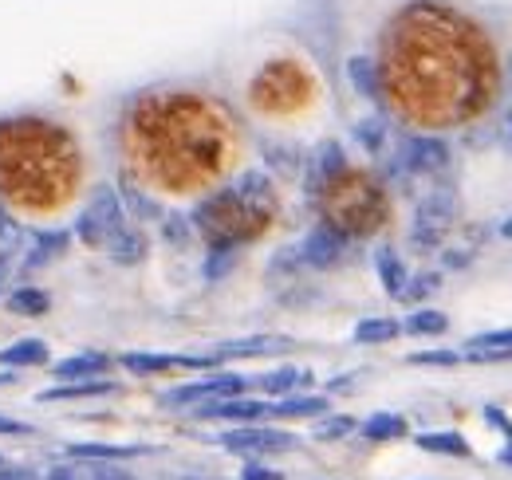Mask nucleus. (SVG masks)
Segmentation results:
<instances>
[{
    "mask_svg": "<svg viewBox=\"0 0 512 480\" xmlns=\"http://www.w3.org/2000/svg\"><path fill=\"white\" fill-rule=\"evenodd\" d=\"M371 91L414 134L485 122L505 95V56L481 16L453 0H406L379 32Z\"/></svg>",
    "mask_w": 512,
    "mask_h": 480,
    "instance_id": "nucleus-1",
    "label": "nucleus"
},
{
    "mask_svg": "<svg viewBox=\"0 0 512 480\" xmlns=\"http://www.w3.org/2000/svg\"><path fill=\"white\" fill-rule=\"evenodd\" d=\"M119 154L150 193L190 201L233 178L245 158V126L225 99L190 83H162L123 107Z\"/></svg>",
    "mask_w": 512,
    "mask_h": 480,
    "instance_id": "nucleus-2",
    "label": "nucleus"
},
{
    "mask_svg": "<svg viewBox=\"0 0 512 480\" xmlns=\"http://www.w3.org/2000/svg\"><path fill=\"white\" fill-rule=\"evenodd\" d=\"M83 189V146L48 115L0 119V205L24 217H56Z\"/></svg>",
    "mask_w": 512,
    "mask_h": 480,
    "instance_id": "nucleus-3",
    "label": "nucleus"
},
{
    "mask_svg": "<svg viewBox=\"0 0 512 480\" xmlns=\"http://www.w3.org/2000/svg\"><path fill=\"white\" fill-rule=\"evenodd\" d=\"M237 103L268 126H312L327 111V87L316 60L292 40L256 44L233 71Z\"/></svg>",
    "mask_w": 512,
    "mask_h": 480,
    "instance_id": "nucleus-4",
    "label": "nucleus"
},
{
    "mask_svg": "<svg viewBox=\"0 0 512 480\" xmlns=\"http://www.w3.org/2000/svg\"><path fill=\"white\" fill-rule=\"evenodd\" d=\"M308 193L320 209V225L343 233L347 240H371L379 237L394 221V201L386 181L343 158L335 142L320 146V154L308 162Z\"/></svg>",
    "mask_w": 512,
    "mask_h": 480,
    "instance_id": "nucleus-5",
    "label": "nucleus"
},
{
    "mask_svg": "<svg viewBox=\"0 0 512 480\" xmlns=\"http://www.w3.org/2000/svg\"><path fill=\"white\" fill-rule=\"evenodd\" d=\"M284 213L280 185L264 170H241L237 178H225L201 193L193 205V233L205 240L213 256H233L245 244L260 240Z\"/></svg>",
    "mask_w": 512,
    "mask_h": 480,
    "instance_id": "nucleus-6",
    "label": "nucleus"
},
{
    "mask_svg": "<svg viewBox=\"0 0 512 480\" xmlns=\"http://www.w3.org/2000/svg\"><path fill=\"white\" fill-rule=\"evenodd\" d=\"M127 225V213H123V201L115 189H99L91 201H83V209L75 213V240L83 248H95L103 252L115 233Z\"/></svg>",
    "mask_w": 512,
    "mask_h": 480,
    "instance_id": "nucleus-7",
    "label": "nucleus"
},
{
    "mask_svg": "<svg viewBox=\"0 0 512 480\" xmlns=\"http://www.w3.org/2000/svg\"><path fill=\"white\" fill-rule=\"evenodd\" d=\"M453 225H457V197L449 189H438L426 201H418V213L410 225V244L418 252H434L453 237Z\"/></svg>",
    "mask_w": 512,
    "mask_h": 480,
    "instance_id": "nucleus-8",
    "label": "nucleus"
},
{
    "mask_svg": "<svg viewBox=\"0 0 512 480\" xmlns=\"http://www.w3.org/2000/svg\"><path fill=\"white\" fill-rule=\"evenodd\" d=\"M217 445L225 453H241V457H268V453H284V449H296L300 437L296 433H284L276 425H233L217 437Z\"/></svg>",
    "mask_w": 512,
    "mask_h": 480,
    "instance_id": "nucleus-9",
    "label": "nucleus"
},
{
    "mask_svg": "<svg viewBox=\"0 0 512 480\" xmlns=\"http://www.w3.org/2000/svg\"><path fill=\"white\" fill-rule=\"evenodd\" d=\"M245 386H249L245 374H209V378H197V382H186V386H174L158 402L174 406V410H182V406L197 410V406H209V402H221V398H241Z\"/></svg>",
    "mask_w": 512,
    "mask_h": 480,
    "instance_id": "nucleus-10",
    "label": "nucleus"
},
{
    "mask_svg": "<svg viewBox=\"0 0 512 480\" xmlns=\"http://www.w3.org/2000/svg\"><path fill=\"white\" fill-rule=\"evenodd\" d=\"M449 166V146L438 138V134H414V138H406V146H402V170H410V174H442Z\"/></svg>",
    "mask_w": 512,
    "mask_h": 480,
    "instance_id": "nucleus-11",
    "label": "nucleus"
},
{
    "mask_svg": "<svg viewBox=\"0 0 512 480\" xmlns=\"http://www.w3.org/2000/svg\"><path fill=\"white\" fill-rule=\"evenodd\" d=\"M351 248H355V240H347L343 233H335V229H312L308 237L300 240V256H304V264H312V268H335V264H343L347 256H351Z\"/></svg>",
    "mask_w": 512,
    "mask_h": 480,
    "instance_id": "nucleus-12",
    "label": "nucleus"
},
{
    "mask_svg": "<svg viewBox=\"0 0 512 480\" xmlns=\"http://www.w3.org/2000/svg\"><path fill=\"white\" fill-rule=\"evenodd\" d=\"M296 343L284 339V335H241V339H229V343H217L209 355L217 362L225 359H264V355H280V351H292Z\"/></svg>",
    "mask_w": 512,
    "mask_h": 480,
    "instance_id": "nucleus-13",
    "label": "nucleus"
},
{
    "mask_svg": "<svg viewBox=\"0 0 512 480\" xmlns=\"http://www.w3.org/2000/svg\"><path fill=\"white\" fill-rule=\"evenodd\" d=\"M197 418H217V421L249 425V421H268V406H264V402H253V398H221V402L197 406Z\"/></svg>",
    "mask_w": 512,
    "mask_h": 480,
    "instance_id": "nucleus-14",
    "label": "nucleus"
},
{
    "mask_svg": "<svg viewBox=\"0 0 512 480\" xmlns=\"http://www.w3.org/2000/svg\"><path fill=\"white\" fill-rule=\"evenodd\" d=\"M312 382H316V378H312V370H304V366H276V370L260 374V382H256V386H260L264 394L288 398V394H304Z\"/></svg>",
    "mask_w": 512,
    "mask_h": 480,
    "instance_id": "nucleus-15",
    "label": "nucleus"
},
{
    "mask_svg": "<svg viewBox=\"0 0 512 480\" xmlns=\"http://www.w3.org/2000/svg\"><path fill=\"white\" fill-rule=\"evenodd\" d=\"M119 382L111 378H83V382H60L52 390H40L36 402H75V398H99V394H115Z\"/></svg>",
    "mask_w": 512,
    "mask_h": 480,
    "instance_id": "nucleus-16",
    "label": "nucleus"
},
{
    "mask_svg": "<svg viewBox=\"0 0 512 480\" xmlns=\"http://www.w3.org/2000/svg\"><path fill=\"white\" fill-rule=\"evenodd\" d=\"M331 410V402H327V394H288L284 402H272L268 406V418H323Z\"/></svg>",
    "mask_w": 512,
    "mask_h": 480,
    "instance_id": "nucleus-17",
    "label": "nucleus"
},
{
    "mask_svg": "<svg viewBox=\"0 0 512 480\" xmlns=\"http://www.w3.org/2000/svg\"><path fill=\"white\" fill-rule=\"evenodd\" d=\"M67 248H71V237L64 229H48V233H40L32 240V248L24 252V268H52Z\"/></svg>",
    "mask_w": 512,
    "mask_h": 480,
    "instance_id": "nucleus-18",
    "label": "nucleus"
},
{
    "mask_svg": "<svg viewBox=\"0 0 512 480\" xmlns=\"http://www.w3.org/2000/svg\"><path fill=\"white\" fill-rule=\"evenodd\" d=\"M461 362H509V331L473 335L461 351Z\"/></svg>",
    "mask_w": 512,
    "mask_h": 480,
    "instance_id": "nucleus-19",
    "label": "nucleus"
},
{
    "mask_svg": "<svg viewBox=\"0 0 512 480\" xmlns=\"http://www.w3.org/2000/svg\"><path fill=\"white\" fill-rule=\"evenodd\" d=\"M103 252H107L115 264H138V260H146V252H150V237H146V229H130V225H123Z\"/></svg>",
    "mask_w": 512,
    "mask_h": 480,
    "instance_id": "nucleus-20",
    "label": "nucleus"
},
{
    "mask_svg": "<svg viewBox=\"0 0 512 480\" xmlns=\"http://www.w3.org/2000/svg\"><path fill=\"white\" fill-rule=\"evenodd\" d=\"M111 362L107 355H99V351H87V355H71V359L56 362V378L60 382H83V378H103L107 370H111Z\"/></svg>",
    "mask_w": 512,
    "mask_h": 480,
    "instance_id": "nucleus-21",
    "label": "nucleus"
},
{
    "mask_svg": "<svg viewBox=\"0 0 512 480\" xmlns=\"http://www.w3.org/2000/svg\"><path fill=\"white\" fill-rule=\"evenodd\" d=\"M48 359H52V351H48V343H44V339H16V343L0 347V366H8V370L44 366Z\"/></svg>",
    "mask_w": 512,
    "mask_h": 480,
    "instance_id": "nucleus-22",
    "label": "nucleus"
},
{
    "mask_svg": "<svg viewBox=\"0 0 512 480\" xmlns=\"http://www.w3.org/2000/svg\"><path fill=\"white\" fill-rule=\"evenodd\" d=\"M418 449L422 453H434V457H457V461H469L473 457V445L453 433V429H438V433H418Z\"/></svg>",
    "mask_w": 512,
    "mask_h": 480,
    "instance_id": "nucleus-23",
    "label": "nucleus"
},
{
    "mask_svg": "<svg viewBox=\"0 0 512 480\" xmlns=\"http://www.w3.org/2000/svg\"><path fill=\"white\" fill-rule=\"evenodd\" d=\"M123 366L138 378H154V374H170V370H182V355H158V351H130L123 355Z\"/></svg>",
    "mask_w": 512,
    "mask_h": 480,
    "instance_id": "nucleus-24",
    "label": "nucleus"
},
{
    "mask_svg": "<svg viewBox=\"0 0 512 480\" xmlns=\"http://www.w3.org/2000/svg\"><path fill=\"white\" fill-rule=\"evenodd\" d=\"M375 268H379V284H383L386 296H402V288H406L410 272H406L402 256H398L390 244H383V248L375 252Z\"/></svg>",
    "mask_w": 512,
    "mask_h": 480,
    "instance_id": "nucleus-25",
    "label": "nucleus"
},
{
    "mask_svg": "<svg viewBox=\"0 0 512 480\" xmlns=\"http://www.w3.org/2000/svg\"><path fill=\"white\" fill-rule=\"evenodd\" d=\"M4 307H8L12 315H24V319H40V315H48V311H52V296H48L44 288H32V284H24V288H12V292H8Z\"/></svg>",
    "mask_w": 512,
    "mask_h": 480,
    "instance_id": "nucleus-26",
    "label": "nucleus"
},
{
    "mask_svg": "<svg viewBox=\"0 0 512 480\" xmlns=\"http://www.w3.org/2000/svg\"><path fill=\"white\" fill-rule=\"evenodd\" d=\"M398 335H402V323H398V319H386V315L359 319V327L351 331V339H355V343H363V347H383V343L398 339Z\"/></svg>",
    "mask_w": 512,
    "mask_h": 480,
    "instance_id": "nucleus-27",
    "label": "nucleus"
},
{
    "mask_svg": "<svg viewBox=\"0 0 512 480\" xmlns=\"http://www.w3.org/2000/svg\"><path fill=\"white\" fill-rule=\"evenodd\" d=\"M134 453H146V445H99V441L67 445V457H75V461H119V457H134Z\"/></svg>",
    "mask_w": 512,
    "mask_h": 480,
    "instance_id": "nucleus-28",
    "label": "nucleus"
},
{
    "mask_svg": "<svg viewBox=\"0 0 512 480\" xmlns=\"http://www.w3.org/2000/svg\"><path fill=\"white\" fill-rule=\"evenodd\" d=\"M406 429H410V421L402 414H371L367 421H359V433L367 441H398V437H406Z\"/></svg>",
    "mask_w": 512,
    "mask_h": 480,
    "instance_id": "nucleus-29",
    "label": "nucleus"
},
{
    "mask_svg": "<svg viewBox=\"0 0 512 480\" xmlns=\"http://www.w3.org/2000/svg\"><path fill=\"white\" fill-rule=\"evenodd\" d=\"M446 331L449 315L446 311H434V307H422V311L402 319V335H446Z\"/></svg>",
    "mask_w": 512,
    "mask_h": 480,
    "instance_id": "nucleus-30",
    "label": "nucleus"
},
{
    "mask_svg": "<svg viewBox=\"0 0 512 480\" xmlns=\"http://www.w3.org/2000/svg\"><path fill=\"white\" fill-rule=\"evenodd\" d=\"M316 421H320V425H316V441H339V437H347V433L359 429V418H351V414H331V410Z\"/></svg>",
    "mask_w": 512,
    "mask_h": 480,
    "instance_id": "nucleus-31",
    "label": "nucleus"
},
{
    "mask_svg": "<svg viewBox=\"0 0 512 480\" xmlns=\"http://www.w3.org/2000/svg\"><path fill=\"white\" fill-rule=\"evenodd\" d=\"M71 461H75V457H71ZM79 469H83V480H138L134 473L119 469L115 461H79Z\"/></svg>",
    "mask_w": 512,
    "mask_h": 480,
    "instance_id": "nucleus-32",
    "label": "nucleus"
},
{
    "mask_svg": "<svg viewBox=\"0 0 512 480\" xmlns=\"http://www.w3.org/2000/svg\"><path fill=\"white\" fill-rule=\"evenodd\" d=\"M410 366H457L461 355L457 351H414V355H406Z\"/></svg>",
    "mask_w": 512,
    "mask_h": 480,
    "instance_id": "nucleus-33",
    "label": "nucleus"
},
{
    "mask_svg": "<svg viewBox=\"0 0 512 480\" xmlns=\"http://www.w3.org/2000/svg\"><path fill=\"white\" fill-rule=\"evenodd\" d=\"M16 240H20V229H16V221H12V213L0 205V260L16 248Z\"/></svg>",
    "mask_w": 512,
    "mask_h": 480,
    "instance_id": "nucleus-34",
    "label": "nucleus"
},
{
    "mask_svg": "<svg viewBox=\"0 0 512 480\" xmlns=\"http://www.w3.org/2000/svg\"><path fill=\"white\" fill-rule=\"evenodd\" d=\"M241 480H284V473H276V469H268V465H245L241 469Z\"/></svg>",
    "mask_w": 512,
    "mask_h": 480,
    "instance_id": "nucleus-35",
    "label": "nucleus"
},
{
    "mask_svg": "<svg viewBox=\"0 0 512 480\" xmlns=\"http://www.w3.org/2000/svg\"><path fill=\"white\" fill-rule=\"evenodd\" d=\"M24 433H32V425H24V421L0 414V437H24Z\"/></svg>",
    "mask_w": 512,
    "mask_h": 480,
    "instance_id": "nucleus-36",
    "label": "nucleus"
}]
</instances>
